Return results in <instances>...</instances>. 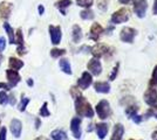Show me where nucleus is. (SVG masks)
<instances>
[{"mask_svg":"<svg viewBox=\"0 0 157 140\" xmlns=\"http://www.w3.org/2000/svg\"><path fill=\"white\" fill-rule=\"evenodd\" d=\"M75 111L80 117H87L93 118L94 117V110L89 102H87L83 96H78L75 98Z\"/></svg>","mask_w":157,"mask_h":140,"instance_id":"1","label":"nucleus"},{"mask_svg":"<svg viewBox=\"0 0 157 140\" xmlns=\"http://www.w3.org/2000/svg\"><path fill=\"white\" fill-rule=\"evenodd\" d=\"M96 113L100 119H107L110 117L111 109L108 100L102 99L101 102H98V104L96 105Z\"/></svg>","mask_w":157,"mask_h":140,"instance_id":"2","label":"nucleus"},{"mask_svg":"<svg viewBox=\"0 0 157 140\" xmlns=\"http://www.w3.org/2000/svg\"><path fill=\"white\" fill-rule=\"evenodd\" d=\"M129 16H130V14H129V11L127 8H120L118 11L113 13L111 22L114 25H118V23H122V22L129 20Z\"/></svg>","mask_w":157,"mask_h":140,"instance_id":"3","label":"nucleus"},{"mask_svg":"<svg viewBox=\"0 0 157 140\" xmlns=\"http://www.w3.org/2000/svg\"><path fill=\"white\" fill-rule=\"evenodd\" d=\"M136 35V31L131 27H124L122 28L121 33H120V39L123 42H127V43H131L134 41V38Z\"/></svg>","mask_w":157,"mask_h":140,"instance_id":"4","label":"nucleus"},{"mask_svg":"<svg viewBox=\"0 0 157 140\" xmlns=\"http://www.w3.org/2000/svg\"><path fill=\"white\" fill-rule=\"evenodd\" d=\"M148 8V2L145 0H135L134 1V12L138 18H144Z\"/></svg>","mask_w":157,"mask_h":140,"instance_id":"5","label":"nucleus"},{"mask_svg":"<svg viewBox=\"0 0 157 140\" xmlns=\"http://www.w3.org/2000/svg\"><path fill=\"white\" fill-rule=\"evenodd\" d=\"M108 50H109V48L105 46V45H102V43H98V45H95L94 47L90 48V53L93 54L94 59H98V60L100 57L107 55Z\"/></svg>","mask_w":157,"mask_h":140,"instance_id":"6","label":"nucleus"},{"mask_svg":"<svg viewBox=\"0 0 157 140\" xmlns=\"http://www.w3.org/2000/svg\"><path fill=\"white\" fill-rule=\"evenodd\" d=\"M144 102H145L148 105H150V106L156 105L157 91L155 88H150V89H148V90L144 92Z\"/></svg>","mask_w":157,"mask_h":140,"instance_id":"7","label":"nucleus"},{"mask_svg":"<svg viewBox=\"0 0 157 140\" xmlns=\"http://www.w3.org/2000/svg\"><path fill=\"white\" fill-rule=\"evenodd\" d=\"M103 32H105L103 27L101 26L100 23H98V22H95V23H93L92 27H90L89 39H90V40H93V41H98L100 36L103 34Z\"/></svg>","mask_w":157,"mask_h":140,"instance_id":"8","label":"nucleus"},{"mask_svg":"<svg viewBox=\"0 0 157 140\" xmlns=\"http://www.w3.org/2000/svg\"><path fill=\"white\" fill-rule=\"evenodd\" d=\"M49 35H51V40H52L53 45H59L61 38H62V33H61V28L59 26H49Z\"/></svg>","mask_w":157,"mask_h":140,"instance_id":"9","label":"nucleus"},{"mask_svg":"<svg viewBox=\"0 0 157 140\" xmlns=\"http://www.w3.org/2000/svg\"><path fill=\"white\" fill-rule=\"evenodd\" d=\"M87 68L94 76H98L100 74L102 73V66H101V62L98 59H92V60L88 62Z\"/></svg>","mask_w":157,"mask_h":140,"instance_id":"10","label":"nucleus"},{"mask_svg":"<svg viewBox=\"0 0 157 140\" xmlns=\"http://www.w3.org/2000/svg\"><path fill=\"white\" fill-rule=\"evenodd\" d=\"M92 83H93L92 75L88 73V71H85V73L82 74V76L78 80V87L81 88L82 90H86Z\"/></svg>","mask_w":157,"mask_h":140,"instance_id":"11","label":"nucleus"},{"mask_svg":"<svg viewBox=\"0 0 157 140\" xmlns=\"http://www.w3.org/2000/svg\"><path fill=\"white\" fill-rule=\"evenodd\" d=\"M71 130L74 135V138L80 139L82 135V131H81V119L80 118H73L71 121Z\"/></svg>","mask_w":157,"mask_h":140,"instance_id":"12","label":"nucleus"},{"mask_svg":"<svg viewBox=\"0 0 157 140\" xmlns=\"http://www.w3.org/2000/svg\"><path fill=\"white\" fill-rule=\"evenodd\" d=\"M6 76H7V80H8V85L11 88L15 87L18 83L20 82V75L18 71H15V70H6Z\"/></svg>","mask_w":157,"mask_h":140,"instance_id":"13","label":"nucleus"},{"mask_svg":"<svg viewBox=\"0 0 157 140\" xmlns=\"http://www.w3.org/2000/svg\"><path fill=\"white\" fill-rule=\"evenodd\" d=\"M17 43H18V48H17L18 54L20 55L26 54V48L24 46V35H22L21 28H18V31H17Z\"/></svg>","mask_w":157,"mask_h":140,"instance_id":"14","label":"nucleus"},{"mask_svg":"<svg viewBox=\"0 0 157 140\" xmlns=\"http://www.w3.org/2000/svg\"><path fill=\"white\" fill-rule=\"evenodd\" d=\"M11 12H12V4L10 2H6V1H2L0 4V16L2 19L7 20L11 15Z\"/></svg>","mask_w":157,"mask_h":140,"instance_id":"15","label":"nucleus"},{"mask_svg":"<svg viewBox=\"0 0 157 140\" xmlns=\"http://www.w3.org/2000/svg\"><path fill=\"white\" fill-rule=\"evenodd\" d=\"M10 128H11V132L13 134L15 138H19L21 135V130H22V124L19 119H13L11 121V125H10Z\"/></svg>","mask_w":157,"mask_h":140,"instance_id":"16","label":"nucleus"},{"mask_svg":"<svg viewBox=\"0 0 157 140\" xmlns=\"http://www.w3.org/2000/svg\"><path fill=\"white\" fill-rule=\"evenodd\" d=\"M123 133H124V127H123V125L122 124H116L114 126V132H113L110 140H122Z\"/></svg>","mask_w":157,"mask_h":140,"instance_id":"17","label":"nucleus"},{"mask_svg":"<svg viewBox=\"0 0 157 140\" xmlns=\"http://www.w3.org/2000/svg\"><path fill=\"white\" fill-rule=\"evenodd\" d=\"M94 88H95V91L100 93H108L110 91V85L107 82H96L94 84Z\"/></svg>","mask_w":157,"mask_h":140,"instance_id":"18","label":"nucleus"},{"mask_svg":"<svg viewBox=\"0 0 157 140\" xmlns=\"http://www.w3.org/2000/svg\"><path fill=\"white\" fill-rule=\"evenodd\" d=\"M72 5V0H59L55 2V7L59 9L62 15H66V9Z\"/></svg>","mask_w":157,"mask_h":140,"instance_id":"19","label":"nucleus"},{"mask_svg":"<svg viewBox=\"0 0 157 140\" xmlns=\"http://www.w3.org/2000/svg\"><path fill=\"white\" fill-rule=\"evenodd\" d=\"M72 36H73V42L74 43H78L80 41L82 40V29H81V27L78 26V25H74L73 26V33H72Z\"/></svg>","mask_w":157,"mask_h":140,"instance_id":"20","label":"nucleus"},{"mask_svg":"<svg viewBox=\"0 0 157 140\" xmlns=\"http://www.w3.org/2000/svg\"><path fill=\"white\" fill-rule=\"evenodd\" d=\"M95 130H96V133H98V138L100 139H105L107 133H108V125L105 124V123H100L95 126Z\"/></svg>","mask_w":157,"mask_h":140,"instance_id":"21","label":"nucleus"},{"mask_svg":"<svg viewBox=\"0 0 157 140\" xmlns=\"http://www.w3.org/2000/svg\"><path fill=\"white\" fill-rule=\"evenodd\" d=\"M8 66L10 68L12 69V70H15V71H18L19 69L24 67V62L19 59H17V57H10V60H8Z\"/></svg>","mask_w":157,"mask_h":140,"instance_id":"22","label":"nucleus"},{"mask_svg":"<svg viewBox=\"0 0 157 140\" xmlns=\"http://www.w3.org/2000/svg\"><path fill=\"white\" fill-rule=\"evenodd\" d=\"M59 66H60V68H61V70H62L65 74H67V75H72V67H71L69 61L67 60V59H61L59 62Z\"/></svg>","mask_w":157,"mask_h":140,"instance_id":"23","label":"nucleus"},{"mask_svg":"<svg viewBox=\"0 0 157 140\" xmlns=\"http://www.w3.org/2000/svg\"><path fill=\"white\" fill-rule=\"evenodd\" d=\"M53 140H68L67 133L62 130H54L52 133H51Z\"/></svg>","mask_w":157,"mask_h":140,"instance_id":"24","label":"nucleus"},{"mask_svg":"<svg viewBox=\"0 0 157 140\" xmlns=\"http://www.w3.org/2000/svg\"><path fill=\"white\" fill-rule=\"evenodd\" d=\"M4 28H5V31L7 32V35H8V40H10V43H11V45H12V43H15L13 28L10 26V23H7V22H5V23H4Z\"/></svg>","mask_w":157,"mask_h":140,"instance_id":"25","label":"nucleus"},{"mask_svg":"<svg viewBox=\"0 0 157 140\" xmlns=\"http://www.w3.org/2000/svg\"><path fill=\"white\" fill-rule=\"evenodd\" d=\"M80 16H81V19H83V20H92V19H94L95 14H94V12H93L92 9L87 8V9L82 11V12L80 13Z\"/></svg>","mask_w":157,"mask_h":140,"instance_id":"26","label":"nucleus"},{"mask_svg":"<svg viewBox=\"0 0 157 140\" xmlns=\"http://www.w3.org/2000/svg\"><path fill=\"white\" fill-rule=\"evenodd\" d=\"M66 54V49H59V48H53L51 50V56L53 59H58L60 56L65 55Z\"/></svg>","mask_w":157,"mask_h":140,"instance_id":"27","label":"nucleus"},{"mask_svg":"<svg viewBox=\"0 0 157 140\" xmlns=\"http://www.w3.org/2000/svg\"><path fill=\"white\" fill-rule=\"evenodd\" d=\"M28 103H29V98H26V97H22L21 100H20L19 105H18V110L19 111H25L26 110V106L28 105Z\"/></svg>","mask_w":157,"mask_h":140,"instance_id":"28","label":"nucleus"},{"mask_svg":"<svg viewBox=\"0 0 157 140\" xmlns=\"http://www.w3.org/2000/svg\"><path fill=\"white\" fill-rule=\"evenodd\" d=\"M93 2H94V0H76V4H78V6L86 7V9H87V8H89V7L92 6Z\"/></svg>","mask_w":157,"mask_h":140,"instance_id":"29","label":"nucleus"},{"mask_svg":"<svg viewBox=\"0 0 157 140\" xmlns=\"http://www.w3.org/2000/svg\"><path fill=\"white\" fill-rule=\"evenodd\" d=\"M138 107L135 106V105H129V106L125 109V113L128 114L129 117H132V116H135L136 112H137Z\"/></svg>","mask_w":157,"mask_h":140,"instance_id":"30","label":"nucleus"},{"mask_svg":"<svg viewBox=\"0 0 157 140\" xmlns=\"http://www.w3.org/2000/svg\"><path fill=\"white\" fill-rule=\"evenodd\" d=\"M150 87H157V66L154 68V71H152V75H151V80H150Z\"/></svg>","mask_w":157,"mask_h":140,"instance_id":"31","label":"nucleus"},{"mask_svg":"<svg viewBox=\"0 0 157 140\" xmlns=\"http://www.w3.org/2000/svg\"><path fill=\"white\" fill-rule=\"evenodd\" d=\"M39 113H40V116H41V117H48V116L51 114V112L48 111V107H47V103H46V102L44 103L42 107L40 109V112H39Z\"/></svg>","mask_w":157,"mask_h":140,"instance_id":"32","label":"nucleus"},{"mask_svg":"<svg viewBox=\"0 0 157 140\" xmlns=\"http://www.w3.org/2000/svg\"><path fill=\"white\" fill-rule=\"evenodd\" d=\"M7 102H8V96L5 91H0V104L1 105H5Z\"/></svg>","mask_w":157,"mask_h":140,"instance_id":"33","label":"nucleus"},{"mask_svg":"<svg viewBox=\"0 0 157 140\" xmlns=\"http://www.w3.org/2000/svg\"><path fill=\"white\" fill-rule=\"evenodd\" d=\"M118 68H120V63H117V64L114 67V69H113L110 76H109V80L110 81H114L116 78V76H117V74H118Z\"/></svg>","mask_w":157,"mask_h":140,"instance_id":"34","label":"nucleus"},{"mask_svg":"<svg viewBox=\"0 0 157 140\" xmlns=\"http://www.w3.org/2000/svg\"><path fill=\"white\" fill-rule=\"evenodd\" d=\"M150 116H152V117H155V118H157V105H154V106L151 107L150 110L145 113V117H150Z\"/></svg>","mask_w":157,"mask_h":140,"instance_id":"35","label":"nucleus"},{"mask_svg":"<svg viewBox=\"0 0 157 140\" xmlns=\"http://www.w3.org/2000/svg\"><path fill=\"white\" fill-rule=\"evenodd\" d=\"M98 6L100 9H102V11H105L107 8H108V5H107V0H98Z\"/></svg>","mask_w":157,"mask_h":140,"instance_id":"36","label":"nucleus"},{"mask_svg":"<svg viewBox=\"0 0 157 140\" xmlns=\"http://www.w3.org/2000/svg\"><path fill=\"white\" fill-rule=\"evenodd\" d=\"M71 93H72V96L74 98H78V96H81V93H80V91H78V89L76 87L71 88Z\"/></svg>","mask_w":157,"mask_h":140,"instance_id":"37","label":"nucleus"},{"mask_svg":"<svg viewBox=\"0 0 157 140\" xmlns=\"http://www.w3.org/2000/svg\"><path fill=\"white\" fill-rule=\"evenodd\" d=\"M6 127H1V130H0V140H6Z\"/></svg>","mask_w":157,"mask_h":140,"instance_id":"38","label":"nucleus"},{"mask_svg":"<svg viewBox=\"0 0 157 140\" xmlns=\"http://www.w3.org/2000/svg\"><path fill=\"white\" fill-rule=\"evenodd\" d=\"M5 48H6V40H5V38L0 36V52L5 50Z\"/></svg>","mask_w":157,"mask_h":140,"instance_id":"39","label":"nucleus"},{"mask_svg":"<svg viewBox=\"0 0 157 140\" xmlns=\"http://www.w3.org/2000/svg\"><path fill=\"white\" fill-rule=\"evenodd\" d=\"M131 118H132V120H134L136 124H140V123L142 121V119H143V118H142L141 116H138V114H135V116H132Z\"/></svg>","mask_w":157,"mask_h":140,"instance_id":"40","label":"nucleus"},{"mask_svg":"<svg viewBox=\"0 0 157 140\" xmlns=\"http://www.w3.org/2000/svg\"><path fill=\"white\" fill-rule=\"evenodd\" d=\"M0 88H1V89H4L5 91H8V90L11 89V87H10L8 84H6V83H0Z\"/></svg>","mask_w":157,"mask_h":140,"instance_id":"41","label":"nucleus"},{"mask_svg":"<svg viewBox=\"0 0 157 140\" xmlns=\"http://www.w3.org/2000/svg\"><path fill=\"white\" fill-rule=\"evenodd\" d=\"M8 102L11 103V105H14V104H15V98H14V95L8 96Z\"/></svg>","mask_w":157,"mask_h":140,"instance_id":"42","label":"nucleus"},{"mask_svg":"<svg viewBox=\"0 0 157 140\" xmlns=\"http://www.w3.org/2000/svg\"><path fill=\"white\" fill-rule=\"evenodd\" d=\"M38 11H39L40 15H42V14L45 13V7L42 6V5H39V7H38Z\"/></svg>","mask_w":157,"mask_h":140,"instance_id":"43","label":"nucleus"},{"mask_svg":"<svg viewBox=\"0 0 157 140\" xmlns=\"http://www.w3.org/2000/svg\"><path fill=\"white\" fill-rule=\"evenodd\" d=\"M121 4H123V5H128V4H130V2H134L135 0H118Z\"/></svg>","mask_w":157,"mask_h":140,"instance_id":"44","label":"nucleus"},{"mask_svg":"<svg viewBox=\"0 0 157 140\" xmlns=\"http://www.w3.org/2000/svg\"><path fill=\"white\" fill-rule=\"evenodd\" d=\"M152 13L157 14V0H155V2H154V7H152Z\"/></svg>","mask_w":157,"mask_h":140,"instance_id":"45","label":"nucleus"},{"mask_svg":"<svg viewBox=\"0 0 157 140\" xmlns=\"http://www.w3.org/2000/svg\"><path fill=\"white\" fill-rule=\"evenodd\" d=\"M151 138H152V140H157V131L152 132V134H151Z\"/></svg>","mask_w":157,"mask_h":140,"instance_id":"46","label":"nucleus"},{"mask_svg":"<svg viewBox=\"0 0 157 140\" xmlns=\"http://www.w3.org/2000/svg\"><path fill=\"white\" fill-rule=\"evenodd\" d=\"M27 84H28L29 87H33V84H34V83H33V80H32V78H29V80H27Z\"/></svg>","mask_w":157,"mask_h":140,"instance_id":"47","label":"nucleus"},{"mask_svg":"<svg viewBox=\"0 0 157 140\" xmlns=\"http://www.w3.org/2000/svg\"><path fill=\"white\" fill-rule=\"evenodd\" d=\"M40 127V120L35 119V128H39Z\"/></svg>","mask_w":157,"mask_h":140,"instance_id":"48","label":"nucleus"},{"mask_svg":"<svg viewBox=\"0 0 157 140\" xmlns=\"http://www.w3.org/2000/svg\"><path fill=\"white\" fill-rule=\"evenodd\" d=\"M34 140H48V139L45 138V137H39V138H36V139H34Z\"/></svg>","mask_w":157,"mask_h":140,"instance_id":"49","label":"nucleus"},{"mask_svg":"<svg viewBox=\"0 0 157 140\" xmlns=\"http://www.w3.org/2000/svg\"><path fill=\"white\" fill-rule=\"evenodd\" d=\"M1 61H2V55L0 54V64H1Z\"/></svg>","mask_w":157,"mask_h":140,"instance_id":"50","label":"nucleus"},{"mask_svg":"<svg viewBox=\"0 0 157 140\" xmlns=\"http://www.w3.org/2000/svg\"><path fill=\"white\" fill-rule=\"evenodd\" d=\"M130 140H134V139H130Z\"/></svg>","mask_w":157,"mask_h":140,"instance_id":"51","label":"nucleus"}]
</instances>
